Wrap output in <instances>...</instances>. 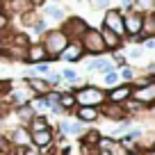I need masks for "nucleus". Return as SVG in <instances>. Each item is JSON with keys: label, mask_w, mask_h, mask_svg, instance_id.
Returning <instances> with one entry per match:
<instances>
[{"label": "nucleus", "mask_w": 155, "mask_h": 155, "mask_svg": "<svg viewBox=\"0 0 155 155\" xmlns=\"http://www.w3.org/2000/svg\"><path fill=\"white\" fill-rule=\"evenodd\" d=\"M39 41L44 44L46 53H48V57H50V64H53V62H59V53L66 48L68 37H66V34H64L59 28H50L44 37L39 39Z\"/></svg>", "instance_id": "obj_1"}, {"label": "nucleus", "mask_w": 155, "mask_h": 155, "mask_svg": "<svg viewBox=\"0 0 155 155\" xmlns=\"http://www.w3.org/2000/svg\"><path fill=\"white\" fill-rule=\"evenodd\" d=\"M73 96H75L78 107H101L107 101L105 91L96 84H82V87L73 89Z\"/></svg>", "instance_id": "obj_2"}, {"label": "nucleus", "mask_w": 155, "mask_h": 155, "mask_svg": "<svg viewBox=\"0 0 155 155\" xmlns=\"http://www.w3.org/2000/svg\"><path fill=\"white\" fill-rule=\"evenodd\" d=\"M80 44H82L84 48V55H89V57H101V55H105V44H103V37H101V30L98 28H91L89 25L87 30H84V34L80 37Z\"/></svg>", "instance_id": "obj_3"}, {"label": "nucleus", "mask_w": 155, "mask_h": 155, "mask_svg": "<svg viewBox=\"0 0 155 155\" xmlns=\"http://www.w3.org/2000/svg\"><path fill=\"white\" fill-rule=\"evenodd\" d=\"M57 28L62 30V32L68 37V41H71V39H80V37H82L84 30L89 28V23L84 18H80V16H66Z\"/></svg>", "instance_id": "obj_4"}, {"label": "nucleus", "mask_w": 155, "mask_h": 155, "mask_svg": "<svg viewBox=\"0 0 155 155\" xmlns=\"http://www.w3.org/2000/svg\"><path fill=\"white\" fill-rule=\"evenodd\" d=\"M103 28L112 30L114 34H119L121 39H126V28H123V14L116 7H110L103 14Z\"/></svg>", "instance_id": "obj_5"}, {"label": "nucleus", "mask_w": 155, "mask_h": 155, "mask_svg": "<svg viewBox=\"0 0 155 155\" xmlns=\"http://www.w3.org/2000/svg\"><path fill=\"white\" fill-rule=\"evenodd\" d=\"M123 28H126V39L141 34V28H144V14L137 12V9L123 14Z\"/></svg>", "instance_id": "obj_6"}, {"label": "nucleus", "mask_w": 155, "mask_h": 155, "mask_svg": "<svg viewBox=\"0 0 155 155\" xmlns=\"http://www.w3.org/2000/svg\"><path fill=\"white\" fill-rule=\"evenodd\" d=\"M84 57H87V55H84V48H82V44H80V39H71L66 44V48L59 53V59H62V62H68V64H78V62H82Z\"/></svg>", "instance_id": "obj_7"}, {"label": "nucleus", "mask_w": 155, "mask_h": 155, "mask_svg": "<svg viewBox=\"0 0 155 155\" xmlns=\"http://www.w3.org/2000/svg\"><path fill=\"white\" fill-rule=\"evenodd\" d=\"M132 89H135V87H132V82H121V84H116V87L107 89V91H105V98H107V103L123 105L126 101H130Z\"/></svg>", "instance_id": "obj_8"}, {"label": "nucleus", "mask_w": 155, "mask_h": 155, "mask_svg": "<svg viewBox=\"0 0 155 155\" xmlns=\"http://www.w3.org/2000/svg\"><path fill=\"white\" fill-rule=\"evenodd\" d=\"M5 137H7V141H9V146H14V148H23V146H30V144H32V132L28 130V126H16V128H12Z\"/></svg>", "instance_id": "obj_9"}, {"label": "nucleus", "mask_w": 155, "mask_h": 155, "mask_svg": "<svg viewBox=\"0 0 155 155\" xmlns=\"http://www.w3.org/2000/svg\"><path fill=\"white\" fill-rule=\"evenodd\" d=\"M41 62H50V57H48V53H46L41 41H32L28 46V50H25V62L23 64L34 66V64H41Z\"/></svg>", "instance_id": "obj_10"}, {"label": "nucleus", "mask_w": 155, "mask_h": 155, "mask_svg": "<svg viewBox=\"0 0 155 155\" xmlns=\"http://www.w3.org/2000/svg\"><path fill=\"white\" fill-rule=\"evenodd\" d=\"M32 144L41 148V153H48L53 150L55 146V126H50L48 130H39V132H32Z\"/></svg>", "instance_id": "obj_11"}, {"label": "nucleus", "mask_w": 155, "mask_h": 155, "mask_svg": "<svg viewBox=\"0 0 155 155\" xmlns=\"http://www.w3.org/2000/svg\"><path fill=\"white\" fill-rule=\"evenodd\" d=\"M23 84L34 94V96H46V94L50 91L48 80L41 78V75H23Z\"/></svg>", "instance_id": "obj_12"}, {"label": "nucleus", "mask_w": 155, "mask_h": 155, "mask_svg": "<svg viewBox=\"0 0 155 155\" xmlns=\"http://www.w3.org/2000/svg\"><path fill=\"white\" fill-rule=\"evenodd\" d=\"M55 132L59 135H73V137H80L84 135V123H80L78 119H62V121L55 126Z\"/></svg>", "instance_id": "obj_13"}, {"label": "nucleus", "mask_w": 155, "mask_h": 155, "mask_svg": "<svg viewBox=\"0 0 155 155\" xmlns=\"http://www.w3.org/2000/svg\"><path fill=\"white\" fill-rule=\"evenodd\" d=\"M130 98H132V101H137V103H141V105H153V103H155V82L135 87Z\"/></svg>", "instance_id": "obj_14"}, {"label": "nucleus", "mask_w": 155, "mask_h": 155, "mask_svg": "<svg viewBox=\"0 0 155 155\" xmlns=\"http://www.w3.org/2000/svg\"><path fill=\"white\" fill-rule=\"evenodd\" d=\"M101 114L105 116V119H110V121H123V119H128V112L123 105H116V103H103L101 107Z\"/></svg>", "instance_id": "obj_15"}, {"label": "nucleus", "mask_w": 155, "mask_h": 155, "mask_svg": "<svg viewBox=\"0 0 155 155\" xmlns=\"http://www.w3.org/2000/svg\"><path fill=\"white\" fill-rule=\"evenodd\" d=\"M101 30V37H103V44H105V50L107 53H119V50L123 48V39L119 37V34H114L112 30H107V28H98Z\"/></svg>", "instance_id": "obj_16"}, {"label": "nucleus", "mask_w": 155, "mask_h": 155, "mask_svg": "<svg viewBox=\"0 0 155 155\" xmlns=\"http://www.w3.org/2000/svg\"><path fill=\"white\" fill-rule=\"evenodd\" d=\"M73 116H75L80 123H94L101 119V110L98 107H75L73 110Z\"/></svg>", "instance_id": "obj_17"}, {"label": "nucleus", "mask_w": 155, "mask_h": 155, "mask_svg": "<svg viewBox=\"0 0 155 155\" xmlns=\"http://www.w3.org/2000/svg\"><path fill=\"white\" fill-rule=\"evenodd\" d=\"M114 62H112L110 57H94V59H89L87 62V71H98L101 75H105V73H110V71H114Z\"/></svg>", "instance_id": "obj_18"}, {"label": "nucleus", "mask_w": 155, "mask_h": 155, "mask_svg": "<svg viewBox=\"0 0 155 155\" xmlns=\"http://www.w3.org/2000/svg\"><path fill=\"white\" fill-rule=\"evenodd\" d=\"M39 12H41V16H44L46 21H55L57 25L62 23L64 18H66V12H64L59 5H48V7H41Z\"/></svg>", "instance_id": "obj_19"}, {"label": "nucleus", "mask_w": 155, "mask_h": 155, "mask_svg": "<svg viewBox=\"0 0 155 155\" xmlns=\"http://www.w3.org/2000/svg\"><path fill=\"white\" fill-rule=\"evenodd\" d=\"M14 114H16V119H18V126H28V123L32 121V116L37 114V112L32 110V105H30V103H25V105L14 107Z\"/></svg>", "instance_id": "obj_20"}, {"label": "nucleus", "mask_w": 155, "mask_h": 155, "mask_svg": "<svg viewBox=\"0 0 155 155\" xmlns=\"http://www.w3.org/2000/svg\"><path fill=\"white\" fill-rule=\"evenodd\" d=\"M30 105H32V110L37 112V114H46V112H50V107H53L55 103L50 101L48 94H46V96H34L32 101H30Z\"/></svg>", "instance_id": "obj_21"}, {"label": "nucleus", "mask_w": 155, "mask_h": 155, "mask_svg": "<svg viewBox=\"0 0 155 155\" xmlns=\"http://www.w3.org/2000/svg\"><path fill=\"white\" fill-rule=\"evenodd\" d=\"M57 103L62 105V110L66 112V114H73V110L78 107L73 91H62V89H59V98H57Z\"/></svg>", "instance_id": "obj_22"}, {"label": "nucleus", "mask_w": 155, "mask_h": 155, "mask_svg": "<svg viewBox=\"0 0 155 155\" xmlns=\"http://www.w3.org/2000/svg\"><path fill=\"white\" fill-rule=\"evenodd\" d=\"M53 123L48 121V114H34L32 121L28 123V130L30 132H39V130H48Z\"/></svg>", "instance_id": "obj_23"}, {"label": "nucleus", "mask_w": 155, "mask_h": 155, "mask_svg": "<svg viewBox=\"0 0 155 155\" xmlns=\"http://www.w3.org/2000/svg\"><path fill=\"white\" fill-rule=\"evenodd\" d=\"M48 30H50V25H48V21H46V18H44L41 14H39V18L34 21L32 25H30V32L34 34V41H39V39L44 37V34L48 32Z\"/></svg>", "instance_id": "obj_24"}, {"label": "nucleus", "mask_w": 155, "mask_h": 155, "mask_svg": "<svg viewBox=\"0 0 155 155\" xmlns=\"http://www.w3.org/2000/svg\"><path fill=\"white\" fill-rule=\"evenodd\" d=\"M144 37H155V9L144 14V28H141Z\"/></svg>", "instance_id": "obj_25"}, {"label": "nucleus", "mask_w": 155, "mask_h": 155, "mask_svg": "<svg viewBox=\"0 0 155 155\" xmlns=\"http://www.w3.org/2000/svg\"><path fill=\"white\" fill-rule=\"evenodd\" d=\"M103 84H105L107 89H112V87H116V84H121V78H119V71H110V73H105L103 75Z\"/></svg>", "instance_id": "obj_26"}, {"label": "nucleus", "mask_w": 155, "mask_h": 155, "mask_svg": "<svg viewBox=\"0 0 155 155\" xmlns=\"http://www.w3.org/2000/svg\"><path fill=\"white\" fill-rule=\"evenodd\" d=\"M132 2H135V9L141 14H148L155 9V0H132Z\"/></svg>", "instance_id": "obj_27"}, {"label": "nucleus", "mask_w": 155, "mask_h": 155, "mask_svg": "<svg viewBox=\"0 0 155 155\" xmlns=\"http://www.w3.org/2000/svg\"><path fill=\"white\" fill-rule=\"evenodd\" d=\"M9 28H12V16L7 12H0V34L9 32Z\"/></svg>", "instance_id": "obj_28"}, {"label": "nucleus", "mask_w": 155, "mask_h": 155, "mask_svg": "<svg viewBox=\"0 0 155 155\" xmlns=\"http://www.w3.org/2000/svg\"><path fill=\"white\" fill-rule=\"evenodd\" d=\"M119 78H121V82H132L135 80V71L130 66H123V68H119Z\"/></svg>", "instance_id": "obj_29"}, {"label": "nucleus", "mask_w": 155, "mask_h": 155, "mask_svg": "<svg viewBox=\"0 0 155 155\" xmlns=\"http://www.w3.org/2000/svg\"><path fill=\"white\" fill-rule=\"evenodd\" d=\"M46 80H48V84H50V89H57L59 84H62V75H59L57 71H50L48 75H46Z\"/></svg>", "instance_id": "obj_30"}, {"label": "nucleus", "mask_w": 155, "mask_h": 155, "mask_svg": "<svg viewBox=\"0 0 155 155\" xmlns=\"http://www.w3.org/2000/svg\"><path fill=\"white\" fill-rule=\"evenodd\" d=\"M21 155H44V153H41L39 146L30 144V146H23V148H21Z\"/></svg>", "instance_id": "obj_31"}, {"label": "nucleus", "mask_w": 155, "mask_h": 155, "mask_svg": "<svg viewBox=\"0 0 155 155\" xmlns=\"http://www.w3.org/2000/svg\"><path fill=\"white\" fill-rule=\"evenodd\" d=\"M110 2L112 0H91V7L94 9H110Z\"/></svg>", "instance_id": "obj_32"}, {"label": "nucleus", "mask_w": 155, "mask_h": 155, "mask_svg": "<svg viewBox=\"0 0 155 155\" xmlns=\"http://www.w3.org/2000/svg\"><path fill=\"white\" fill-rule=\"evenodd\" d=\"M141 55H144V48H141V46H135V48H132L126 57H130V59H141Z\"/></svg>", "instance_id": "obj_33"}, {"label": "nucleus", "mask_w": 155, "mask_h": 155, "mask_svg": "<svg viewBox=\"0 0 155 155\" xmlns=\"http://www.w3.org/2000/svg\"><path fill=\"white\" fill-rule=\"evenodd\" d=\"M9 148H12V146H9V141H7V137H5V135H0V155L7 153Z\"/></svg>", "instance_id": "obj_34"}, {"label": "nucleus", "mask_w": 155, "mask_h": 155, "mask_svg": "<svg viewBox=\"0 0 155 155\" xmlns=\"http://www.w3.org/2000/svg\"><path fill=\"white\" fill-rule=\"evenodd\" d=\"M32 9H41V7H46V0H25Z\"/></svg>", "instance_id": "obj_35"}, {"label": "nucleus", "mask_w": 155, "mask_h": 155, "mask_svg": "<svg viewBox=\"0 0 155 155\" xmlns=\"http://www.w3.org/2000/svg\"><path fill=\"white\" fill-rule=\"evenodd\" d=\"M96 155H114V150H96Z\"/></svg>", "instance_id": "obj_36"}, {"label": "nucleus", "mask_w": 155, "mask_h": 155, "mask_svg": "<svg viewBox=\"0 0 155 155\" xmlns=\"http://www.w3.org/2000/svg\"><path fill=\"white\" fill-rule=\"evenodd\" d=\"M126 155H144V153H141V150L139 148H135V150H128V153Z\"/></svg>", "instance_id": "obj_37"}, {"label": "nucleus", "mask_w": 155, "mask_h": 155, "mask_svg": "<svg viewBox=\"0 0 155 155\" xmlns=\"http://www.w3.org/2000/svg\"><path fill=\"white\" fill-rule=\"evenodd\" d=\"M144 155H155V148H150V150H146Z\"/></svg>", "instance_id": "obj_38"}, {"label": "nucleus", "mask_w": 155, "mask_h": 155, "mask_svg": "<svg viewBox=\"0 0 155 155\" xmlns=\"http://www.w3.org/2000/svg\"><path fill=\"white\" fill-rule=\"evenodd\" d=\"M50 2H53V5H59V2H62V0H50Z\"/></svg>", "instance_id": "obj_39"}, {"label": "nucleus", "mask_w": 155, "mask_h": 155, "mask_svg": "<svg viewBox=\"0 0 155 155\" xmlns=\"http://www.w3.org/2000/svg\"><path fill=\"white\" fill-rule=\"evenodd\" d=\"M0 12H5V2H0Z\"/></svg>", "instance_id": "obj_40"}, {"label": "nucleus", "mask_w": 155, "mask_h": 155, "mask_svg": "<svg viewBox=\"0 0 155 155\" xmlns=\"http://www.w3.org/2000/svg\"><path fill=\"white\" fill-rule=\"evenodd\" d=\"M0 2H5V5H7V2H12V0H0Z\"/></svg>", "instance_id": "obj_41"}, {"label": "nucleus", "mask_w": 155, "mask_h": 155, "mask_svg": "<svg viewBox=\"0 0 155 155\" xmlns=\"http://www.w3.org/2000/svg\"><path fill=\"white\" fill-rule=\"evenodd\" d=\"M87 155H96V150H94V153H87Z\"/></svg>", "instance_id": "obj_42"}]
</instances>
